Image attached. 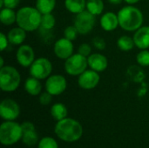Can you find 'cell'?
Listing matches in <instances>:
<instances>
[{
  "label": "cell",
  "instance_id": "6da1fadb",
  "mask_svg": "<svg viewBox=\"0 0 149 148\" xmlns=\"http://www.w3.org/2000/svg\"><path fill=\"white\" fill-rule=\"evenodd\" d=\"M117 15L120 27L126 31H135L142 26L144 21L143 13L134 5L128 4L122 7Z\"/></svg>",
  "mask_w": 149,
  "mask_h": 148
},
{
  "label": "cell",
  "instance_id": "7a4b0ae2",
  "mask_svg": "<svg viewBox=\"0 0 149 148\" xmlns=\"http://www.w3.org/2000/svg\"><path fill=\"white\" fill-rule=\"evenodd\" d=\"M54 132L60 140L65 142H75L82 137L83 127L78 120L65 118L58 121Z\"/></svg>",
  "mask_w": 149,
  "mask_h": 148
},
{
  "label": "cell",
  "instance_id": "3957f363",
  "mask_svg": "<svg viewBox=\"0 0 149 148\" xmlns=\"http://www.w3.org/2000/svg\"><path fill=\"white\" fill-rule=\"evenodd\" d=\"M42 14L36 7L24 6L17 11V24L27 32L40 28Z\"/></svg>",
  "mask_w": 149,
  "mask_h": 148
},
{
  "label": "cell",
  "instance_id": "277c9868",
  "mask_svg": "<svg viewBox=\"0 0 149 148\" xmlns=\"http://www.w3.org/2000/svg\"><path fill=\"white\" fill-rule=\"evenodd\" d=\"M20 83L21 75L15 67L4 65L0 68V88L3 92H14L19 87Z\"/></svg>",
  "mask_w": 149,
  "mask_h": 148
},
{
  "label": "cell",
  "instance_id": "5b68a950",
  "mask_svg": "<svg viewBox=\"0 0 149 148\" xmlns=\"http://www.w3.org/2000/svg\"><path fill=\"white\" fill-rule=\"evenodd\" d=\"M23 137L21 125L14 120H6L0 126V141L3 146H12Z\"/></svg>",
  "mask_w": 149,
  "mask_h": 148
},
{
  "label": "cell",
  "instance_id": "8992f818",
  "mask_svg": "<svg viewBox=\"0 0 149 148\" xmlns=\"http://www.w3.org/2000/svg\"><path fill=\"white\" fill-rule=\"evenodd\" d=\"M87 58L79 53L72 54L70 58L65 60L64 68L65 72L70 76H79L87 70Z\"/></svg>",
  "mask_w": 149,
  "mask_h": 148
},
{
  "label": "cell",
  "instance_id": "52a82bcc",
  "mask_svg": "<svg viewBox=\"0 0 149 148\" xmlns=\"http://www.w3.org/2000/svg\"><path fill=\"white\" fill-rule=\"evenodd\" d=\"M96 24V16L90 13L88 10H84L77 14L74 17L73 25L80 35H86L90 33Z\"/></svg>",
  "mask_w": 149,
  "mask_h": 148
},
{
  "label": "cell",
  "instance_id": "ba28073f",
  "mask_svg": "<svg viewBox=\"0 0 149 148\" xmlns=\"http://www.w3.org/2000/svg\"><path fill=\"white\" fill-rule=\"evenodd\" d=\"M29 68L31 76L43 80L51 76L52 72V64L48 58L41 57L36 58Z\"/></svg>",
  "mask_w": 149,
  "mask_h": 148
},
{
  "label": "cell",
  "instance_id": "9c48e42d",
  "mask_svg": "<svg viewBox=\"0 0 149 148\" xmlns=\"http://www.w3.org/2000/svg\"><path fill=\"white\" fill-rule=\"evenodd\" d=\"M45 91L52 96L62 94L67 88V80L61 74H54L49 76L45 79Z\"/></svg>",
  "mask_w": 149,
  "mask_h": 148
},
{
  "label": "cell",
  "instance_id": "30bf717a",
  "mask_svg": "<svg viewBox=\"0 0 149 148\" xmlns=\"http://www.w3.org/2000/svg\"><path fill=\"white\" fill-rule=\"evenodd\" d=\"M20 114L18 104L12 99H4L0 104V116L4 120H15Z\"/></svg>",
  "mask_w": 149,
  "mask_h": 148
},
{
  "label": "cell",
  "instance_id": "8fae6325",
  "mask_svg": "<svg viewBox=\"0 0 149 148\" xmlns=\"http://www.w3.org/2000/svg\"><path fill=\"white\" fill-rule=\"evenodd\" d=\"M74 45L72 41L65 38H61L58 39L53 44V52L55 56L62 60H66L73 54Z\"/></svg>",
  "mask_w": 149,
  "mask_h": 148
},
{
  "label": "cell",
  "instance_id": "7c38bea8",
  "mask_svg": "<svg viewBox=\"0 0 149 148\" xmlns=\"http://www.w3.org/2000/svg\"><path fill=\"white\" fill-rule=\"evenodd\" d=\"M78 85L84 90H92L98 86L100 77L99 72L89 69L86 70L83 73L78 76Z\"/></svg>",
  "mask_w": 149,
  "mask_h": 148
},
{
  "label": "cell",
  "instance_id": "4fadbf2b",
  "mask_svg": "<svg viewBox=\"0 0 149 148\" xmlns=\"http://www.w3.org/2000/svg\"><path fill=\"white\" fill-rule=\"evenodd\" d=\"M16 59L19 65L27 68L31 65L35 58V51L29 44H21L16 52Z\"/></svg>",
  "mask_w": 149,
  "mask_h": 148
},
{
  "label": "cell",
  "instance_id": "5bb4252c",
  "mask_svg": "<svg viewBox=\"0 0 149 148\" xmlns=\"http://www.w3.org/2000/svg\"><path fill=\"white\" fill-rule=\"evenodd\" d=\"M87 62L88 67L99 73L104 72L108 66V60L107 57L99 52L92 53L87 57Z\"/></svg>",
  "mask_w": 149,
  "mask_h": 148
},
{
  "label": "cell",
  "instance_id": "9a60e30c",
  "mask_svg": "<svg viewBox=\"0 0 149 148\" xmlns=\"http://www.w3.org/2000/svg\"><path fill=\"white\" fill-rule=\"evenodd\" d=\"M100 27L105 31L107 32L113 31L118 28V26H120L118 15L112 11L105 12L101 15V17L100 19Z\"/></svg>",
  "mask_w": 149,
  "mask_h": 148
},
{
  "label": "cell",
  "instance_id": "2e32d148",
  "mask_svg": "<svg viewBox=\"0 0 149 148\" xmlns=\"http://www.w3.org/2000/svg\"><path fill=\"white\" fill-rule=\"evenodd\" d=\"M135 46L140 50L149 48V25L141 26L134 31L133 36Z\"/></svg>",
  "mask_w": 149,
  "mask_h": 148
},
{
  "label": "cell",
  "instance_id": "e0dca14e",
  "mask_svg": "<svg viewBox=\"0 0 149 148\" xmlns=\"http://www.w3.org/2000/svg\"><path fill=\"white\" fill-rule=\"evenodd\" d=\"M26 31L22 29L19 26L11 28L8 34V39L10 44L12 45H21L26 39Z\"/></svg>",
  "mask_w": 149,
  "mask_h": 148
},
{
  "label": "cell",
  "instance_id": "ac0fdd59",
  "mask_svg": "<svg viewBox=\"0 0 149 148\" xmlns=\"http://www.w3.org/2000/svg\"><path fill=\"white\" fill-rule=\"evenodd\" d=\"M24 87L25 92L31 96H38L42 92V84L40 79L32 76L25 79Z\"/></svg>",
  "mask_w": 149,
  "mask_h": 148
},
{
  "label": "cell",
  "instance_id": "d6986e66",
  "mask_svg": "<svg viewBox=\"0 0 149 148\" xmlns=\"http://www.w3.org/2000/svg\"><path fill=\"white\" fill-rule=\"evenodd\" d=\"M65 7L69 12L77 15L86 10V0H65Z\"/></svg>",
  "mask_w": 149,
  "mask_h": 148
},
{
  "label": "cell",
  "instance_id": "ffe728a7",
  "mask_svg": "<svg viewBox=\"0 0 149 148\" xmlns=\"http://www.w3.org/2000/svg\"><path fill=\"white\" fill-rule=\"evenodd\" d=\"M0 21L4 25H11L17 22V12L14 9L2 8L0 11Z\"/></svg>",
  "mask_w": 149,
  "mask_h": 148
},
{
  "label": "cell",
  "instance_id": "44dd1931",
  "mask_svg": "<svg viewBox=\"0 0 149 148\" xmlns=\"http://www.w3.org/2000/svg\"><path fill=\"white\" fill-rule=\"evenodd\" d=\"M67 114H68L67 108L62 103H55L51 107V115L57 121L65 119L67 117Z\"/></svg>",
  "mask_w": 149,
  "mask_h": 148
},
{
  "label": "cell",
  "instance_id": "7402d4cb",
  "mask_svg": "<svg viewBox=\"0 0 149 148\" xmlns=\"http://www.w3.org/2000/svg\"><path fill=\"white\" fill-rule=\"evenodd\" d=\"M86 10L94 16H100L104 11V2L103 0H86Z\"/></svg>",
  "mask_w": 149,
  "mask_h": 148
},
{
  "label": "cell",
  "instance_id": "603a6c76",
  "mask_svg": "<svg viewBox=\"0 0 149 148\" xmlns=\"http://www.w3.org/2000/svg\"><path fill=\"white\" fill-rule=\"evenodd\" d=\"M117 46L122 51H130L135 46L134 38L127 35H122L117 39Z\"/></svg>",
  "mask_w": 149,
  "mask_h": 148
},
{
  "label": "cell",
  "instance_id": "cb8c5ba5",
  "mask_svg": "<svg viewBox=\"0 0 149 148\" xmlns=\"http://www.w3.org/2000/svg\"><path fill=\"white\" fill-rule=\"evenodd\" d=\"M56 6V0H36V8L43 14L52 13Z\"/></svg>",
  "mask_w": 149,
  "mask_h": 148
},
{
  "label": "cell",
  "instance_id": "d4e9b609",
  "mask_svg": "<svg viewBox=\"0 0 149 148\" xmlns=\"http://www.w3.org/2000/svg\"><path fill=\"white\" fill-rule=\"evenodd\" d=\"M55 25H56V18L52 15V13H47V14L42 15L39 29L52 31Z\"/></svg>",
  "mask_w": 149,
  "mask_h": 148
},
{
  "label": "cell",
  "instance_id": "484cf974",
  "mask_svg": "<svg viewBox=\"0 0 149 148\" xmlns=\"http://www.w3.org/2000/svg\"><path fill=\"white\" fill-rule=\"evenodd\" d=\"M22 140L24 144L27 147H33L35 146L38 141V134L37 133L36 130L28 131L23 133Z\"/></svg>",
  "mask_w": 149,
  "mask_h": 148
},
{
  "label": "cell",
  "instance_id": "4316f807",
  "mask_svg": "<svg viewBox=\"0 0 149 148\" xmlns=\"http://www.w3.org/2000/svg\"><path fill=\"white\" fill-rule=\"evenodd\" d=\"M136 62L141 66H149V51L148 49L141 50L136 55Z\"/></svg>",
  "mask_w": 149,
  "mask_h": 148
},
{
  "label": "cell",
  "instance_id": "83f0119b",
  "mask_svg": "<svg viewBox=\"0 0 149 148\" xmlns=\"http://www.w3.org/2000/svg\"><path fill=\"white\" fill-rule=\"evenodd\" d=\"M38 148H58L57 141L51 137H44L38 145Z\"/></svg>",
  "mask_w": 149,
  "mask_h": 148
},
{
  "label": "cell",
  "instance_id": "f1b7e54d",
  "mask_svg": "<svg viewBox=\"0 0 149 148\" xmlns=\"http://www.w3.org/2000/svg\"><path fill=\"white\" fill-rule=\"evenodd\" d=\"M79 31H77L76 27L74 25H68L65 27V29L64 30V38L71 40V41H74L77 39L78 35H79Z\"/></svg>",
  "mask_w": 149,
  "mask_h": 148
},
{
  "label": "cell",
  "instance_id": "f546056e",
  "mask_svg": "<svg viewBox=\"0 0 149 148\" xmlns=\"http://www.w3.org/2000/svg\"><path fill=\"white\" fill-rule=\"evenodd\" d=\"M92 44L94 46V48H96L97 50L99 51H103L105 50L106 46H107V43H106V40L101 38V37H94L92 40Z\"/></svg>",
  "mask_w": 149,
  "mask_h": 148
},
{
  "label": "cell",
  "instance_id": "4dcf8cb0",
  "mask_svg": "<svg viewBox=\"0 0 149 148\" xmlns=\"http://www.w3.org/2000/svg\"><path fill=\"white\" fill-rule=\"evenodd\" d=\"M78 53L87 58L92 54V46L87 43H82L78 48Z\"/></svg>",
  "mask_w": 149,
  "mask_h": 148
},
{
  "label": "cell",
  "instance_id": "1f68e13d",
  "mask_svg": "<svg viewBox=\"0 0 149 148\" xmlns=\"http://www.w3.org/2000/svg\"><path fill=\"white\" fill-rule=\"evenodd\" d=\"M39 103L42 106H47L49 105L52 100V95L51 93H49L48 92H43L39 94V98H38Z\"/></svg>",
  "mask_w": 149,
  "mask_h": 148
},
{
  "label": "cell",
  "instance_id": "d6a6232c",
  "mask_svg": "<svg viewBox=\"0 0 149 148\" xmlns=\"http://www.w3.org/2000/svg\"><path fill=\"white\" fill-rule=\"evenodd\" d=\"M21 0H0V7L2 8H10L15 9L17 8Z\"/></svg>",
  "mask_w": 149,
  "mask_h": 148
},
{
  "label": "cell",
  "instance_id": "836d02e7",
  "mask_svg": "<svg viewBox=\"0 0 149 148\" xmlns=\"http://www.w3.org/2000/svg\"><path fill=\"white\" fill-rule=\"evenodd\" d=\"M10 42H9V39H8V37L7 35H5L3 32H1L0 33V49L1 51H4L8 45H9Z\"/></svg>",
  "mask_w": 149,
  "mask_h": 148
},
{
  "label": "cell",
  "instance_id": "e575fe53",
  "mask_svg": "<svg viewBox=\"0 0 149 148\" xmlns=\"http://www.w3.org/2000/svg\"><path fill=\"white\" fill-rule=\"evenodd\" d=\"M21 126H22L23 133L28 132V131L35 130V126H34L31 122H30V121H25V122H24V123L21 125Z\"/></svg>",
  "mask_w": 149,
  "mask_h": 148
},
{
  "label": "cell",
  "instance_id": "d590c367",
  "mask_svg": "<svg viewBox=\"0 0 149 148\" xmlns=\"http://www.w3.org/2000/svg\"><path fill=\"white\" fill-rule=\"evenodd\" d=\"M108 3H110L111 4H113V5H119L124 0H107Z\"/></svg>",
  "mask_w": 149,
  "mask_h": 148
},
{
  "label": "cell",
  "instance_id": "8d00e7d4",
  "mask_svg": "<svg viewBox=\"0 0 149 148\" xmlns=\"http://www.w3.org/2000/svg\"><path fill=\"white\" fill-rule=\"evenodd\" d=\"M127 4H130V5H134L137 3H139L141 0H124Z\"/></svg>",
  "mask_w": 149,
  "mask_h": 148
},
{
  "label": "cell",
  "instance_id": "74e56055",
  "mask_svg": "<svg viewBox=\"0 0 149 148\" xmlns=\"http://www.w3.org/2000/svg\"><path fill=\"white\" fill-rule=\"evenodd\" d=\"M4 66V61H3V58L0 57V68Z\"/></svg>",
  "mask_w": 149,
  "mask_h": 148
}]
</instances>
